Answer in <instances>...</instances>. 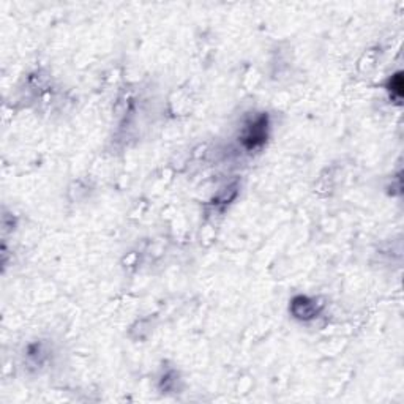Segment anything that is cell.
I'll use <instances>...</instances> for the list:
<instances>
[{
	"instance_id": "6da1fadb",
	"label": "cell",
	"mask_w": 404,
	"mask_h": 404,
	"mask_svg": "<svg viewBox=\"0 0 404 404\" xmlns=\"http://www.w3.org/2000/svg\"><path fill=\"white\" fill-rule=\"evenodd\" d=\"M267 130H269V121L266 114H261L255 117L253 121H250L245 125L243 133H242V144L245 149L255 150L259 149L264 145L267 139Z\"/></svg>"
},
{
	"instance_id": "7a4b0ae2",
	"label": "cell",
	"mask_w": 404,
	"mask_h": 404,
	"mask_svg": "<svg viewBox=\"0 0 404 404\" xmlns=\"http://www.w3.org/2000/svg\"><path fill=\"white\" fill-rule=\"evenodd\" d=\"M290 313H293L297 319L310 321L316 317L317 314V305L313 299L305 295H297L290 302Z\"/></svg>"
}]
</instances>
